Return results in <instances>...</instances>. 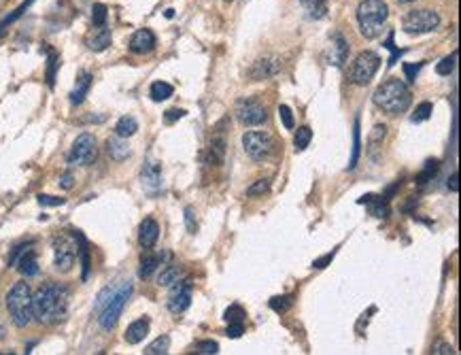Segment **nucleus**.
<instances>
[{"label":"nucleus","mask_w":461,"mask_h":355,"mask_svg":"<svg viewBox=\"0 0 461 355\" xmlns=\"http://www.w3.org/2000/svg\"><path fill=\"white\" fill-rule=\"evenodd\" d=\"M111 45V30L105 26H94V32L87 36V47L92 52H105V49Z\"/></svg>","instance_id":"f3484780"},{"label":"nucleus","mask_w":461,"mask_h":355,"mask_svg":"<svg viewBox=\"0 0 461 355\" xmlns=\"http://www.w3.org/2000/svg\"><path fill=\"white\" fill-rule=\"evenodd\" d=\"M346 56H349V45H346V41L342 38V34H334V38H332V52H330V64H334V66H342L344 64V60H346Z\"/></svg>","instance_id":"412c9836"},{"label":"nucleus","mask_w":461,"mask_h":355,"mask_svg":"<svg viewBox=\"0 0 461 355\" xmlns=\"http://www.w3.org/2000/svg\"><path fill=\"white\" fill-rule=\"evenodd\" d=\"M291 307H293V296H275V298L270 300V309H272L275 313H279V315L287 313Z\"/></svg>","instance_id":"2f4dec72"},{"label":"nucleus","mask_w":461,"mask_h":355,"mask_svg":"<svg viewBox=\"0 0 461 355\" xmlns=\"http://www.w3.org/2000/svg\"><path fill=\"white\" fill-rule=\"evenodd\" d=\"M136 130H138V124H136V119L130 117V115L122 117V119L117 122V126H115V134L122 136V138H130V136H134Z\"/></svg>","instance_id":"bb28decb"},{"label":"nucleus","mask_w":461,"mask_h":355,"mask_svg":"<svg viewBox=\"0 0 461 355\" xmlns=\"http://www.w3.org/2000/svg\"><path fill=\"white\" fill-rule=\"evenodd\" d=\"M270 189V181L268 179H258L253 185L247 187V196H264Z\"/></svg>","instance_id":"ea45409f"},{"label":"nucleus","mask_w":461,"mask_h":355,"mask_svg":"<svg viewBox=\"0 0 461 355\" xmlns=\"http://www.w3.org/2000/svg\"><path fill=\"white\" fill-rule=\"evenodd\" d=\"M156 45H158L156 34H153L151 30H147V28H142V30L132 34V38H130V52L138 54V56H145V54H151L153 49H156Z\"/></svg>","instance_id":"4468645a"},{"label":"nucleus","mask_w":461,"mask_h":355,"mask_svg":"<svg viewBox=\"0 0 461 355\" xmlns=\"http://www.w3.org/2000/svg\"><path fill=\"white\" fill-rule=\"evenodd\" d=\"M360 205H370V213L379 219L387 217L389 215V207H387V198L385 196H374V194H368L364 198H360Z\"/></svg>","instance_id":"4be33fe9"},{"label":"nucleus","mask_w":461,"mask_h":355,"mask_svg":"<svg viewBox=\"0 0 461 355\" xmlns=\"http://www.w3.org/2000/svg\"><path fill=\"white\" fill-rule=\"evenodd\" d=\"M158 266H160V258H158V256H153V253H147V256L140 258L138 277H140V279H149L153 273H156Z\"/></svg>","instance_id":"393cba45"},{"label":"nucleus","mask_w":461,"mask_h":355,"mask_svg":"<svg viewBox=\"0 0 461 355\" xmlns=\"http://www.w3.org/2000/svg\"><path fill=\"white\" fill-rule=\"evenodd\" d=\"M64 202H66L64 198H56V196H47V194L38 196V205L41 207H62Z\"/></svg>","instance_id":"37998d69"},{"label":"nucleus","mask_w":461,"mask_h":355,"mask_svg":"<svg viewBox=\"0 0 461 355\" xmlns=\"http://www.w3.org/2000/svg\"><path fill=\"white\" fill-rule=\"evenodd\" d=\"M132 283L130 281H117L113 285H107L98 294L96 300V315L102 330H113L126 309V304L132 296Z\"/></svg>","instance_id":"f03ea898"},{"label":"nucleus","mask_w":461,"mask_h":355,"mask_svg":"<svg viewBox=\"0 0 461 355\" xmlns=\"http://www.w3.org/2000/svg\"><path fill=\"white\" fill-rule=\"evenodd\" d=\"M73 234H75V238H77V249H79L81 268H83V273H81V279L85 281V279L89 277V266H92V262H89V245H87L85 236H83V234H81L79 230H73Z\"/></svg>","instance_id":"5701e85b"},{"label":"nucleus","mask_w":461,"mask_h":355,"mask_svg":"<svg viewBox=\"0 0 461 355\" xmlns=\"http://www.w3.org/2000/svg\"><path fill=\"white\" fill-rule=\"evenodd\" d=\"M302 7L311 20H321L328 15V3L325 0H302Z\"/></svg>","instance_id":"b1692460"},{"label":"nucleus","mask_w":461,"mask_h":355,"mask_svg":"<svg viewBox=\"0 0 461 355\" xmlns=\"http://www.w3.org/2000/svg\"><path fill=\"white\" fill-rule=\"evenodd\" d=\"M179 275H181V270H179V266H175V264H166V266H162V273H160V277H158V283L160 285H173L177 279H179Z\"/></svg>","instance_id":"7c9ffc66"},{"label":"nucleus","mask_w":461,"mask_h":355,"mask_svg":"<svg viewBox=\"0 0 461 355\" xmlns=\"http://www.w3.org/2000/svg\"><path fill=\"white\" fill-rule=\"evenodd\" d=\"M79 258V249H77V238L73 236H56L54 240V264L60 273H71L75 262Z\"/></svg>","instance_id":"9d476101"},{"label":"nucleus","mask_w":461,"mask_h":355,"mask_svg":"<svg viewBox=\"0 0 461 355\" xmlns=\"http://www.w3.org/2000/svg\"><path fill=\"white\" fill-rule=\"evenodd\" d=\"M279 73H281V62H279V58H262V60H258V62L251 66L249 77H251L253 81H266V79L277 77Z\"/></svg>","instance_id":"ddd939ff"},{"label":"nucleus","mask_w":461,"mask_h":355,"mask_svg":"<svg viewBox=\"0 0 461 355\" xmlns=\"http://www.w3.org/2000/svg\"><path fill=\"white\" fill-rule=\"evenodd\" d=\"M457 181H459V175L453 173V177L448 179V189H451V191H457V189H459V183H457Z\"/></svg>","instance_id":"5fc2aeb1"},{"label":"nucleus","mask_w":461,"mask_h":355,"mask_svg":"<svg viewBox=\"0 0 461 355\" xmlns=\"http://www.w3.org/2000/svg\"><path fill=\"white\" fill-rule=\"evenodd\" d=\"M242 332H244V324H230L228 330H226V334H228L230 338H238Z\"/></svg>","instance_id":"8fccbe9b"},{"label":"nucleus","mask_w":461,"mask_h":355,"mask_svg":"<svg viewBox=\"0 0 461 355\" xmlns=\"http://www.w3.org/2000/svg\"><path fill=\"white\" fill-rule=\"evenodd\" d=\"M244 311H242V307H238V304H234V307H230L226 313H224V319L228 321V324H244Z\"/></svg>","instance_id":"e433bc0d"},{"label":"nucleus","mask_w":461,"mask_h":355,"mask_svg":"<svg viewBox=\"0 0 461 355\" xmlns=\"http://www.w3.org/2000/svg\"><path fill=\"white\" fill-rule=\"evenodd\" d=\"M434 353H436V355H448V353H453V347L446 345V342H440V345L434 347Z\"/></svg>","instance_id":"603ef678"},{"label":"nucleus","mask_w":461,"mask_h":355,"mask_svg":"<svg viewBox=\"0 0 461 355\" xmlns=\"http://www.w3.org/2000/svg\"><path fill=\"white\" fill-rule=\"evenodd\" d=\"M71 291L62 283H45L32 296V313L34 319L43 326L62 324L68 315Z\"/></svg>","instance_id":"f257e3e1"},{"label":"nucleus","mask_w":461,"mask_h":355,"mask_svg":"<svg viewBox=\"0 0 461 355\" xmlns=\"http://www.w3.org/2000/svg\"><path fill=\"white\" fill-rule=\"evenodd\" d=\"M181 117H185V111H183V109H168V111L164 113V122H166V124H175V122H179Z\"/></svg>","instance_id":"de8ad7c7"},{"label":"nucleus","mask_w":461,"mask_h":355,"mask_svg":"<svg viewBox=\"0 0 461 355\" xmlns=\"http://www.w3.org/2000/svg\"><path fill=\"white\" fill-rule=\"evenodd\" d=\"M374 105L389 113V115H400L404 111H408L413 103V94L408 89V85L400 79H387L385 83H381L374 94H372Z\"/></svg>","instance_id":"7ed1b4c3"},{"label":"nucleus","mask_w":461,"mask_h":355,"mask_svg":"<svg viewBox=\"0 0 461 355\" xmlns=\"http://www.w3.org/2000/svg\"><path fill=\"white\" fill-rule=\"evenodd\" d=\"M149 326H151L149 317H140V319L132 321L126 330V336H124L126 342L128 345H138L140 340H145V336L149 334Z\"/></svg>","instance_id":"a211bd4d"},{"label":"nucleus","mask_w":461,"mask_h":355,"mask_svg":"<svg viewBox=\"0 0 461 355\" xmlns=\"http://www.w3.org/2000/svg\"><path fill=\"white\" fill-rule=\"evenodd\" d=\"M30 5H32V0H26V3H22V5H20V7H17V9H15L13 13H11V15H7V17H5L3 22H0V32H5L9 24H13L15 20H20V17L24 15V11H26V9H28Z\"/></svg>","instance_id":"72a5a7b5"},{"label":"nucleus","mask_w":461,"mask_h":355,"mask_svg":"<svg viewBox=\"0 0 461 355\" xmlns=\"http://www.w3.org/2000/svg\"><path fill=\"white\" fill-rule=\"evenodd\" d=\"M385 136H387V126H374V130H372V134H370V143L376 145V143H381Z\"/></svg>","instance_id":"09e8293b"},{"label":"nucleus","mask_w":461,"mask_h":355,"mask_svg":"<svg viewBox=\"0 0 461 355\" xmlns=\"http://www.w3.org/2000/svg\"><path fill=\"white\" fill-rule=\"evenodd\" d=\"M234 115H236V119H238L242 126H247V128L260 126V124H264L266 117H268L266 107L260 103V100H255V98H242V100H238L236 107H234Z\"/></svg>","instance_id":"9b49d317"},{"label":"nucleus","mask_w":461,"mask_h":355,"mask_svg":"<svg viewBox=\"0 0 461 355\" xmlns=\"http://www.w3.org/2000/svg\"><path fill=\"white\" fill-rule=\"evenodd\" d=\"M60 185H62L64 189H71V187L75 185V183H73V175H71V173L62 175V177H60Z\"/></svg>","instance_id":"864d4df0"},{"label":"nucleus","mask_w":461,"mask_h":355,"mask_svg":"<svg viewBox=\"0 0 461 355\" xmlns=\"http://www.w3.org/2000/svg\"><path fill=\"white\" fill-rule=\"evenodd\" d=\"M149 94H151L153 100H156V103H162V100H168V98L175 94V89H173V85L166 83V81H156V83L151 85Z\"/></svg>","instance_id":"a878e982"},{"label":"nucleus","mask_w":461,"mask_h":355,"mask_svg":"<svg viewBox=\"0 0 461 355\" xmlns=\"http://www.w3.org/2000/svg\"><path fill=\"white\" fill-rule=\"evenodd\" d=\"M393 38H395V34H393V32H389V36H387V41H385V47H387L389 52H391V58H389L387 66H393V64L397 62V58H402V56H404V52H402V49H397V47H395Z\"/></svg>","instance_id":"58836bf2"},{"label":"nucleus","mask_w":461,"mask_h":355,"mask_svg":"<svg viewBox=\"0 0 461 355\" xmlns=\"http://www.w3.org/2000/svg\"><path fill=\"white\" fill-rule=\"evenodd\" d=\"M455 62H457V52H453V54H451V56H446L442 62H438V66H436L438 75H442V77L451 75V73L455 71Z\"/></svg>","instance_id":"4c0bfd02"},{"label":"nucleus","mask_w":461,"mask_h":355,"mask_svg":"<svg viewBox=\"0 0 461 355\" xmlns=\"http://www.w3.org/2000/svg\"><path fill=\"white\" fill-rule=\"evenodd\" d=\"M107 17H109V11H107V7L105 5H94L92 7V24L94 26H105L107 24Z\"/></svg>","instance_id":"c9c22d12"},{"label":"nucleus","mask_w":461,"mask_h":355,"mask_svg":"<svg viewBox=\"0 0 461 355\" xmlns=\"http://www.w3.org/2000/svg\"><path fill=\"white\" fill-rule=\"evenodd\" d=\"M313 140V130L309 126H302L295 130V136H293V145H295V151H304L306 147L311 145Z\"/></svg>","instance_id":"c756f323"},{"label":"nucleus","mask_w":461,"mask_h":355,"mask_svg":"<svg viewBox=\"0 0 461 355\" xmlns=\"http://www.w3.org/2000/svg\"><path fill=\"white\" fill-rule=\"evenodd\" d=\"M170 349V336H158L153 340L147 349H145V355H166Z\"/></svg>","instance_id":"c85d7f7f"},{"label":"nucleus","mask_w":461,"mask_h":355,"mask_svg":"<svg viewBox=\"0 0 461 355\" xmlns=\"http://www.w3.org/2000/svg\"><path fill=\"white\" fill-rule=\"evenodd\" d=\"M98 158V143L96 136L89 132H83L75 138L71 154H68V164L73 166H89Z\"/></svg>","instance_id":"1a4fd4ad"},{"label":"nucleus","mask_w":461,"mask_h":355,"mask_svg":"<svg viewBox=\"0 0 461 355\" xmlns=\"http://www.w3.org/2000/svg\"><path fill=\"white\" fill-rule=\"evenodd\" d=\"M423 64H404V75H406V81L408 83H415L417 81V75L421 71Z\"/></svg>","instance_id":"49530a36"},{"label":"nucleus","mask_w":461,"mask_h":355,"mask_svg":"<svg viewBox=\"0 0 461 355\" xmlns=\"http://www.w3.org/2000/svg\"><path fill=\"white\" fill-rule=\"evenodd\" d=\"M185 228H187L189 234H196V232H198V222H196V213H193L191 207L185 209Z\"/></svg>","instance_id":"a18cd8bd"},{"label":"nucleus","mask_w":461,"mask_h":355,"mask_svg":"<svg viewBox=\"0 0 461 355\" xmlns=\"http://www.w3.org/2000/svg\"><path fill=\"white\" fill-rule=\"evenodd\" d=\"M397 3H404V5H408V3H415V0H397Z\"/></svg>","instance_id":"6e6d98bb"},{"label":"nucleus","mask_w":461,"mask_h":355,"mask_svg":"<svg viewBox=\"0 0 461 355\" xmlns=\"http://www.w3.org/2000/svg\"><path fill=\"white\" fill-rule=\"evenodd\" d=\"M440 26V15L432 9H415L406 13L402 20V28L406 34H427Z\"/></svg>","instance_id":"6e6552de"},{"label":"nucleus","mask_w":461,"mask_h":355,"mask_svg":"<svg viewBox=\"0 0 461 355\" xmlns=\"http://www.w3.org/2000/svg\"><path fill=\"white\" fill-rule=\"evenodd\" d=\"M389 17V7L385 0H362L357 7V24L366 38H376Z\"/></svg>","instance_id":"20e7f679"},{"label":"nucleus","mask_w":461,"mask_h":355,"mask_svg":"<svg viewBox=\"0 0 461 355\" xmlns=\"http://www.w3.org/2000/svg\"><path fill=\"white\" fill-rule=\"evenodd\" d=\"M198 353H202V355H215L217 351H219V345L215 342V340H202V342H198Z\"/></svg>","instance_id":"c03bdc74"},{"label":"nucleus","mask_w":461,"mask_h":355,"mask_svg":"<svg viewBox=\"0 0 461 355\" xmlns=\"http://www.w3.org/2000/svg\"><path fill=\"white\" fill-rule=\"evenodd\" d=\"M432 111H434V107H432V103H421V105L417 107V111L413 113V122H415V124H421V122H425V119H430V115H432Z\"/></svg>","instance_id":"a19ab883"},{"label":"nucleus","mask_w":461,"mask_h":355,"mask_svg":"<svg viewBox=\"0 0 461 355\" xmlns=\"http://www.w3.org/2000/svg\"><path fill=\"white\" fill-rule=\"evenodd\" d=\"M438 168H440V162H438V160H427V162H425L423 173H421V175H417V183H419V185H425L427 181H432V179L436 177Z\"/></svg>","instance_id":"473e14b6"},{"label":"nucleus","mask_w":461,"mask_h":355,"mask_svg":"<svg viewBox=\"0 0 461 355\" xmlns=\"http://www.w3.org/2000/svg\"><path fill=\"white\" fill-rule=\"evenodd\" d=\"M226 3H232V0H226Z\"/></svg>","instance_id":"4d7b16f0"},{"label":"nucleus","mask_w":461,"mask_h":355,"mask_svg":"<svg viewBox=\"0 0 461 355\" xmlns=\"http://www.w3.org/2000/svg\"><path fill=\"white\" fill-rule=\"evenodd\" d=\"M242 147L247 151V156L253 158L255 162H264L272 156L275 151V140L268 132L262 130H251L242 134Z\"/></svg>","instance_id":"423d86ee"},{"label":"nucleus","mask_w":461,"mask_h":355,"mask_svg":"<svg viewBox=\"0 0 461 355\" xmlns=\"http://www.w3.org/2000/svg\"><path fill=\"white\" fill-rule=\"evenodd\" d=\"M58 54L49 52V64H47V85L54 87L56 85V68H58Z\"/></svg>","instance_id":"f704fd0d"},{"label":"nucleus","mask_w":461,"mask_h":355,"mask_svg":"<svg viewBox=\"0 0 461 355\" xmlns=\"http://www.w3.org/2000/svg\"><path fill=\"white\" fill-rule=\"evenodd\" d=\"M360 151H362V138H360V117H357L355 126H353V154H351V160H349V171H353L357 166Z\"/></svg>","instance_id":"cd10ccee"},{"label":"nucleus","mask_w":461,"mask_h":355,"mask_svg":"<svg viewBox=\"0 0 461 355\" xmlns=\"http://www.w3.org/2000/svg\"><path fill=\"white\" fill-rule=\"evenodd\" d=\"M191 304V281L189 279H183V281H175L173 283V289L168 294V302L166 307L173 315H181L189 309Z\"/></svg>","instance_id":"f8f14e48"},{"label":"nucleus","mask_w":461,"mask_h":355,"mask_svg":"<svg viewBox=\"0 0 461 355\" xmlns=\"http://www.w3.org/2000/svg\"><path fill=\"white\" fill-rule=\"evenodd\" d=\"M140 181H142V187L149 191V194H156L162 189V168L158 162H147L140 171Z\"/></svg>","instance_id":"2eb2a0df"},{"label":"nucleus","mask_w":461,"mask_h":355,"mask_svg":"<svg viewBox=\"0 0 461 355\" xmlns=\"http://www.w3.org/2000/svg\"><path fill=\"white\" fill-rule=\"evenodd\" d=\"M107 154H109L111 160H115V162H124V160L130 158L132 151H130V145H128L122 136H113V138L107 140Z\"/></svg>","instance_id":"6ab92c4d"},{"label":"nucleus","mask_w":461,"mask_h":355,"mask_svg":"<svg viewBox=\"0 0 461 355\" xmlns=\"http://www.w3.org/2000/svg\"><path fill=\"white\" fill-rule=\"evenodd\" d=\"M379 66H381V58L374 52H362V54H357V58L351 62L349 79L355 85H368L374 79Z\"/></svg>","instance_id":"0eeeda50"},{"label":"nucleus","mask_w":461,"mask_h":355,"mask_svg":"<svg viewBox=\"0 0 461 355\" xmlns=\"http://www.w3.org/2000/svg\"><path fill=\"white\" fill-rule=\"evenodd\" d=\"M7 311L11 315V321L17 328H26L34 319V313H32V291H30L28 283L20 281V283H15L9 289V294H7Z\"/></svg>","instance_id":"39448f33"},{"label":"nucleus","mask_w":461,"mask_h":355,"mask_svg":"<svg viewBox=\"0 0 461 355\" xmlns=\"http://www.w3.org/2000/svg\"><path fill=\"white\" fill-rule=\"evenodd\" d=\"M279 117H281V122H283V126H285L287 130H293L295 122H293V113H291V109H289L287 105H281V107H279Z\"/></svg>","instance_id":"79ce46f5"},{"label":"nucleus","mask_w":461,"mask_h":355,"mask_svg":"<svg viewBox=\"0 0 461 355\" xmlns=\"http://www.w3.org/2000/svg\"><path fill=\"white\" fill-rule=\"evenodd\" d=\"M89 87H92V75L89 73H79V77H77V83H75V89L71 92V105L73 107H79L83 100H85V96H87V92H89Z\"/></svg>","instance_id":"aec40b11"},{"label":"nucleus","mask_w":461,"mask_h":355,"mask_svg":"<svg viewBox=\"0 0 461 355\" xmlns=\"http://www.w3.org/2000/svg\"><path fill=\"white\" fill-rule=\"evenodd\" d=\"M158 238H160V226H158V222L151 219V217L142 219L140 226H138V242H140V247H142V249L156 247Z\"/></svg>","instance_id":"dca6fc26"},{"label":"nucleus","mask_w":461,"mask_h":355,"mask_svg":"<svg viewBox=\"0 0 461 355\" xmlns=\"http://www.w3.org/2000/svg\"><path fill=\"white\" fill-rule=\"evenodd\" d=\"M334 256H336V251L328 253V256H323L321 260H315V262H313V268H325V266L334 260Z\"/></svg>","instance_id":"3c124183"}]
</instances>
